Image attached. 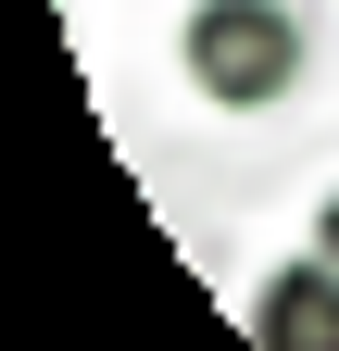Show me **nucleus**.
Wrapping results in <instances>:
<instances>
[{
  "mask_svg": "<svg viewBox=\"0 0 339 351\" xmlns=\"http://www.w3.org/2000/svg\"><path fill=\"white\" fill-rule=\"evenodd\" d=\"M314 251H327V263H339V189H327V213H314Z\"/></svg>",
  "mask_w": 339,
  "mask_h": 351,
  "instance_id": "7ed1b4c3",
  "label": "nucleus"
},
{
  "mask_svg": "<svg viewBox=\"0 0 339 351\" xmlns=\"http://www.w3.org/2000/svg\"><path fill=\"white\" fill-rule=\"evenodd\" d=\"M251 339H264V351H339V263L327 251L277 263L264 301H251Z\"/></svg>",
  "mask_w": 339,
  "mask_h": 351,
  "instance_id": "f03ea898",
  "label": "nucleus"
},
{
  "mask_svg": "<svg viewBox=\"0 0 339 351\" xmlns=\"http://www.w3.org/2000/svg\"><path fill=\"white\" fill-rule=\"evenodd\" d=\"M176 63H189L201 101H226V113H277L289 88H302L314 38H302V13H289V0H201L189 38H176Z\"/></svg>",
  "mask_w": 339,
  "mask_h": 351,
  "instance_id": "f257e3e1",
  "label": "nucleus"
}]
</instances>
